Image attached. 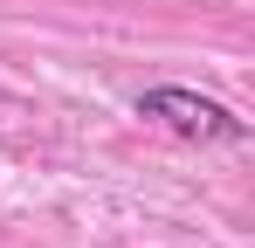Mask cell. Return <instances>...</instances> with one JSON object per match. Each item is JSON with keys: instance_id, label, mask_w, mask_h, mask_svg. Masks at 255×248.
<instances>
[{"instance_id": "1", "label": "cell", "mask_w": 255, "mask_h": 248, "mask_svg": "<svg viewBox=\"0 0 255 248\" xmlns=\"http://www.w3.org/2000/svg\"><path fill=\"white\" fill-rule=\"evenodd\" d=\"M138 118L166 124L172 138H193V145H242L249 138V118H235L221 97H200V90H179V83H159V90H138Z\"/></svg>"}]
</instances>
